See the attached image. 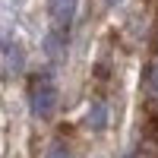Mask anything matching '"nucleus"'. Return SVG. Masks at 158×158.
<instances>
[{"mask_svg": "<svg viewBox=\"0 0 158 158\" xmlns=\"http://www.w3.org/2000/svg\"><path fill=\"white\" fill-rule=\"evenodd\" d=\"M120 3H123V0H104V6H111V10H114V6H120Z\"/></svg>", "mask_w": 158, "mask_h": 158, "instance_id": "nucleus-7", "label": "nucleus"}, {"mask_svg": "<svg viewBox=\"0 0 158 158\" xmlns=\"http://www.w3.org/2000/svg\"><path fill=\"white\" fill-rule=\"evenodd\" d=\"M44 158H73V152H70L67 146H63L60 139H54V142H51V146H48V152H44Z\"/></svg>", "mask_w": 158, "mask_h": 158, "instance_id": "nucleus-6", "label": "nucleus"}, {"mask_svg": "<svg viewBox=\"0 0 158 158\" xmlns=\"http://www.w3.org/2000/svg\"><path fill=\"white\" fill-rule=\"evenodd\" d=\"M89 130H95V133L108 130V104L104 101H95L89 108Z\"/></svg>", "mask_w": 158, "mask_h": 158, "instance_id": "nucleus-4", "label": "nucleus"}, {"mask_svg": "<svg viewBox=\"0 0 158 158\" xmlns=\"http://www.w3.org/2000/svg\"><path fill=\"white\" fill-rule=\"evenodd\" d=\"M76 10H79V0H48V16H51V25L57 32L70 35V25L76 19Z\"/></svg>", "mask_w": 158, "mask_h": 158, "instance_id": "nucleus-2", "label": "nucleus"}, {"mask_svg": "<svg viewBox=\"0 0 158 158\" xmlns=\"http://www.w3.org/2000/svg\"><path fill=\"white\" fill-rule=\"evenodd\" d=\"M29 108L38 120H51L57 111V82L51 79L48 73H38L32 76L29 82Z\"/></svg>", "mask_w": 158, "mask_h": 158, "instance_id": "nucleus-1", "label": "nucleus"}, {"mask_svg": "<svg viewBox=\"0 0 158 158\" xmlns=\"http://www.w3.org/2000/svg\"><path fill=\"white\" fill-rule=\"evenodd\" d=\"M152 139H155V146H158V123L152 127Z\"/></svg>", "mask_w": 158, "mask_h": 158, "instance_id": "nucleus-8", "label": "nucleus"}, {"mask_svg": "<svg viewBox=\"0 0 158 158\" xmlns=\"http://www.w3.org/2000/svg\"><path fill=\"white\" fill-rule=\"evenodd\" d=\"M0 54H3V63H6V73H22V63H25V54H22V48L13 41L10 35L0 38Z\"/></svg>", "mask_w": 158, "mask_h": 158, "instance_id": "nucleus-3", "label": "nucleus"}, {"mask_svg": "<svg viewBox=\"0 0 158 158\" xmlns=\"http://www.w3.org/2000/svg\"><path fill=\"white\" fill-rule=\"evenodd\" d=\"M146 95L152 101H158V57L149 63V76H146Z\"/></svg>", "mask_w": 158, "mask_h": 158, "instance_id": "nucleus-5", "label": "nucleus"}]
</instances>
